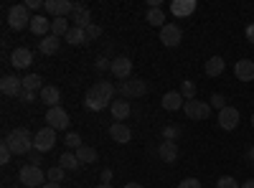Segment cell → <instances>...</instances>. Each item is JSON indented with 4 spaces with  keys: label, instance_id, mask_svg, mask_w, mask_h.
Masks as SVG:
<instances>
[{
    "label": "cell",
    "instance_id": "ffe728a7",
    "mask_svg": "<svg viewBox=\"0 0 254 188\" xmlns=\"http://www.w3.org/2000/svg\"><path fill=\"white\" fill-rule=\"evenodd\" d=\"M196 10V0H173L171 3V13L176 18H186Z\"/></svg>",
    "mask_w": 254,
    "mask_h": 188
},
{
    "label": "cell",
    "instance_id": "44dd1931",
    "mask_svg": "<svg viewBox=\"0 0 254 188\" xmlns=\"http://www.w3.org/2000/svg\"><path fill=\"white\" fill-rule=\"evenodd\" d=\"M160 104H163V110H168V112H176V110H181L183 104H186V99L181 97V92H165Z\"/></svg>",
    "mask_w": 254,
    "mask_h": 188
},
{
    "label": "cell",
    "instance_id": "2e32d148",
    "mask_svg": "<svg viewBox=\"0 0 254 188\" xmlns=\"http://www.w3.org/2000/svg\"><path fill=\"white\" fill-rule=\"evenodd\" d=\"M158 158H160L163 163H176V160H178V145L163 140V142L158 145Z\"/></svg>",
    "mask_w": 254,
    "mask_h": 188
},
{
    "label": "cell",
    "instance_id": "b9f144b4",
    "mask_svg": "<svg viewBox=\"0 0 254 188\" xmlns=\"http://www.w3.org/2000/svg\"><path fill=\"white\" fill-rule=\"evenodd\" d=\"M28 10H38V8H44V3H41V0H26V3H23Z\"/></svg>",
    "mask_w": 254,
    "mask_h": 188
},
{
    "label": "cell",
    "instance_id": "7bdbcfd3",
    "mask_svg": "<svg viewBox=\"0 0 254 188\" xmlns=\"http://www.w3.org/2000/svg\"><path fill=\"white\" fill-rule=\"evenodd\" d=\"M18 99H20V102H23V104H31V102L36 99V94H33V92H26V89H23V94H20Z\"/></svg>",
    "mask_w": 254,
    "mask_h": 188
},
{
    "label": "cell",
    "instance_id": "ba28073f",
    "mask_svg": "<svg viewBox=\"0 0 254 188\" xmlns=\"http://www.w3.org/2000/svg\"><path fill=\"white\" fill-rule=\"evenodd\" d=\"M46 122H49V127H54V130H66L69 127V112L61 107H49V112H46Z\"/></svg>",
    "mask_w": 254,
    "mask_h": 188
},
{
    "label": "cell",
    "instance_id": "9a60e30c",
    "mask_svg": "<svg viewBox=\"0 0 254 188\" xmlns=\"http://www.w3.org/2000/svg\"><path fill=\"white\" fill-rule=\"evenodd\" d=\"M234 74L239 81H254V61L252 59H239L234 64Z\"/></svg>",
    "mask_w": 254,
    "mask_h": 188
},
{
    "label": "cell",
    "instance_id": "d6986e66",
    "mask_svg": "<svg viewBox=\"0 0 254 188\" xmlns=\"http://www.w3.org/2000/svg\"><path fill=\"white\" fill-rule=\"evenodd\" d=\"M31 61H33V54H31L28 49H15V51L10 54V64H13L15 69H28Z\"/></svg>",
    "mask_w": 254,
    "mask_h": 188
},
{
    "label": "cell",
    "instance_id": "5b68a950",
    "mask_svg": "<svg viewBox=\"0 0 254 188\" xmlns=\"http://www.w3.org/2000/svg\"><path fill=\"white\" fill-rule=\"evenodd\" d=\"M54 145H56V130L54 127H44V130L36 132V137H33L36 153H49V150H54Z\"/></svg>",
    "mask_w": 254,
    "mask_h": 188
},
{
    "label": "cell",
    "instance_id": "d4e9b609",
    "mask_svg": "<svg viewBox=\"0 0 254 188\" xmlns=\"http://www.w3.org/2000/svg\"><path fill=\"white\" fill-rule=\"evenodd\" d=\"M64 38H66L71 46H84V44H89L87 31H84V28H76V26H71V31H69L66 36H64Z\"/></svg>",
    "mask_w": 254,
    "mask_h": 188
},
{
    "label": "cell",
    "instance_id": "52a82bcc",
    "mask_svg": "<svg viewBox=\"0 0 254 188\" xmlns=\"http://www.w3.org/2000/svg\"><path fill=\"white\" fill-rule=\"evenodd\" d=\"M117 92L125 99H132V97H142L147 92V84H145L142 79H127V81H122V84L117 87Z\"/></svg>",
    "mask_w": 254,
    "mask_h": 188
},
{
    "label": "cell",
    "instance_id": "83f0119b",
    "mask_svg": "<svg viewBox=\"0 0 254 188\" xmlns=\"http://www.w3.org/2000/svg\"><path fill=\"white\" fill-rule=\"evenodd\" d=\"M76 158H79V163L84 165V163H97V150L94 148H89V145H81V148H76V153H74Z\"/></svg>",
    "mask_w": 254,
    "mask_h": 188
},
{
    "label": "cell",
    "instance_id": "5bb4252c",
    "mask_svg": "<svg viewBox=\"0 0 254 188\" xmlns=\"http://www.w3.org/2000/svg\"><path fill=\"white\" fill-rule=\"evenodd\" d=\"M69 20H71L76 28H87V26H92V13H89V8L84 5V3H76L74 5V13L69 15Z\"/></svg>",
    "mask_w": 254,
    "mask_h": 188
},
{
    "label": "cell",
    "instance_id": "cb8c5ba5",
    "mask_svg": "<svg viewBox=\"0 0 254 188\" xmlns=\"http://www.w3.org/2000/svg\"><path fill=\"white\" fill-rule=\"evenodd\" d=\"M59 44H61L59 36L49 33L46 38H41V41H38V51H41V54H46V56H51V54H56V51H59Z\"/></svg>",
    "mask_w": 254,
    "mask_h": 188
},
{
    "label": "cell",
    "instance_id": "e0dca14e",
    "mask_svg": "<svg viewBox=\"0 0 254 188\" xmlns=\"http://www.w3.org/2000/svg\"><path fill=\"white\" fill-rule=\"evenodd\" d=\"M31 33L46 38V36L51 33V20L44 18V15H33V18H31Z\"/></svg>",
    "mask_w": 254,
    "mask_h": 188
},
{
    "label": "cell",
    "instance_id": "e575fe53",
    "mask_svg": "<svg viewBox=\"0 0 254 188\" xmlns=\"http://www.w3.org/2000/svg\"><path fill=\"white\" fill-rule=\"evenodd\" d=\"M178 135H181V130L176 127V125H168V127H163V137H165L168 142H176Z\"/></svg>",
    "mask_w": 254,
    "mask_h": 188
},
{
    "label": "cell",
    "instance_id": "4316f807",
    "mask_svg": "<svg viewBox=\"0 0 254 188\" xmlns=\"http://www.w3.org/2000/svg\"><path fill=\"white\" fill-rule=\"evenodd\" d=\"M44 87H46V84H44V79H41L38 74H28V76L23 79V89H26V92H33V94L38 92V94H41V89H44Z\"/></svg>",
    "mask_w": 254,
    "mask_h": 188
},
{
    "label": "cell",
    "instance_id": "816d5d0a",
    "mask_svg": "<svg viewBox=\"0 0 254 188\" xmlns=\"http://www.w3.org/2000/svg\"><path fill=\"white\" fill-rule=\"evenodd\" d=\"M252 127H254V115H252Z\"/></svg>",
    "mask_w": 254,
    "mask_h": 188
},
{
    "label": "cell",
    "instance_id": "ac0fdd59",
    "mask_svg": "<svg viewBox=\"0 0 254 188\" xmlns=\"http://www.w3.org/2000/svg\"><path fill=\"white\" fill-rule=\"evenodd\" d=\"M110 135H112V140L120 142V145H125V142H130V140H132V130L127 127L125 122H115L112 127H110Z\"/></svg>",
    "mask_w": 254,
    "mask_h": 188
},
{
    "label": "cell",
    "instance_id": "30bf717a",
    "mask_svg": "<svg viewBox=\"0 0 254 188\" xmlns=\"http://www.w3.org/2000/svg\"><path fill=\"white\" fill-rule=\"evenodd\" d=\"M181 38H183V31H181L178 23H165V28H160V41H163V46H168V49L178 46Z\"/></svg>",
    "mask_w": 254,
    "mask_h": 188
},
{
    "label": "cell",
    "instance_id": "3957f363",
    "mask_svg": "<svg viewBox=\"0 0 254 188\" xmlns=\"http://www.w3.org/2000/svg\"><path fill=\"white\" fill-rule=\"evenodd\" d=\"M18 178H20V183H23L26 188H36V186H44V181H46V173L41 171L38 165L28 163V165H23V168H20Z\"/></svg>",
    "mask_w": 254,
    "mask_h": 188
},
{
    "label": "cell",
    "instance_id": "7a4b0ae2",
    "mask_svg": "<svg viewBox=\"0 0 254 188\" xmlns=\"http://www.w3.org/2000/svg\"><path fill=\"white\" fill-rule=\"evenodd\" d=\"M3 142L10 148V153H13V155H26V153H31V150H33V135H31L26 127L13 130Z\"/></svg>",
    "mask_w": 254,
    "mask_h": 188
},
{
    "label": "cell",
    "instance_id": "c3c4849f",
    "mask_svg": "<svg viewBox=\"0 0 254 188\" xmlns=\"http://www.w3.org/2000/svg\"><path fill=\"white\" fill-rule=\"evenodd\" d=\"M247 158H249V163L254 165V148H249V153H247Z\"/></svg>",
    "mask_w": 254,
    "mask_h": 188
},
{
    "label": "cell",
    "instance_id": "7402d4cb",
    "mask_svg": "<svg viewBox=\"0 0 254 188\" xmlns=\"http://www.w3.org/2000/svg\"><path fill=\"white\" fill-rule=\"evenodd\" d=\"M38 97H41V102H44V104H49V107H59V102H61V92L54 84H46L44 89H41Z\"/></svg>",
    "mask_w": 254,
    "mask_h": 188
},
{
    "label": "cell",
    "instance_id": "bcb514c9",
    "mask_svg": "<svg viewBox=\"0 0 254 188\" xmlns=\"http://www.w3.org/2000/svg\"><path fill=\"white\" fill-rule=\"evenodd\" d=\"M242 188H254V178H249V181H244V183H242Z\"/></svg>",
    "mask_w": 254,
    "mask_h": 188
},
{
    "label": "cell",
    "instance_id": "484cf974",
    "mask_svg": "<svg viewBox=\"0 0 254 188\" xmlns=\"http://www.w3.org/2000/svg\"><path fill=\"white\" fill-rule=\"evenodd\" d=\"M224 69H226V64H224L221 56H211V59L206 61V74H208V76H221Z\"/></svg>",
    "mask_w": 254,
    "mask_h": 188
},
{
    "label": "cell",
    "instance_id": "d590c367",
    "mask_svg": "<svg viewBox=\"0 0 254 188\" xmlns=\"http://www.w3.org/2000/svg\"><path fill=\"white\" fill-rule=\"evenodd\" d=\"M208 104H211V107H216L219 112L226 107V97L224 94H211V99H208Z\"/></svg>",
    "mask_w": 254,
    "mask_h": 188
},
{
    "label": "cell",
    "instance_id": "8992f818",
    "mask_svg": "<svg viewBox=\"0 0 254 188\" xmlns=\"http://www.w3.org/2000/svg\"><path fill=\"white\" fill-rule=\"evenodd\" d=\"M183 112L190 120H206L211 115V104L208 102H201V99H190V102L183 104Z\"/></svg>",
    "mask_w": 254,
    "mask_h": 188
},
{
    "label": "cell",
    "instance_id": "ee69618b",
    "mask_svg": "<svg viewBox=\"0 0 254 188\" xmlns=\"http://www.w3.org/2000/svg\"><path fill=\"white\" fill-rule=\"evenodd\" d=\"M110 181H112V171L104 168V171H102V183H110Z\"/></svg>",
    "mask_w": 254,
    "mask_h": 188
},
{
    "label": "cell",
    "instance_id": "f6af8a7d",
    "mask_svg": "<svg viewBox=\"0 0 254 188\" xmlns=\"http://www.w3.org/2000/svg\"><path fill=\"white\" fill-rule=\"evenodd\" d=\"M247 41H249V44H254V23L247 26Z\"/></svg>",
    "mask_w": 254,
    "mask_h": 188
},
{
    "label": "cell",
    "instance_id": "f546056e",
    "mask_svg": "<svg viewBox=\"0 0 254 188\" xmlns=\"http://www.w3.org/2000/svg\"><path fill=\"white\" fill-rule=\"evenodd\" d=\"M59 165H61L64 171H76L81 163H79V158H76L74 153H64V155L59 158Z\"/></svg>",
    "mask_w": 254,
    "mask_h": 188
},
{
    "label": "cell",
    "instance_id": "4fadbf2b",
    "mask_svg": "<svg viewBox=\"0 0 254 188\" xmlns=\"http://www.w3.org/2000/svg\"><path fill=\"white\" fill-rule=\"evenodd\" d=\"M110 71L117 76V79H130L132 76V61L127 59V56H117V59H112V66H110Z\"/></svg>",
    "mask_w": 254,
    "mask_h": 188
},
{
    "label": "cell",
    "instance_id": "f1b7e54d",
    "mask_svg": "<svg viewBox=\"0 0 254 188\" xmlns=\"http://www.w3.org/2000/svg\"><path fill=\"white\" fill-rule=\"evenodd\" d=\"M69 31H71L69 18H54V20H51V33H54V36L61 38V36H66Z\"/></svg>",
    "mask_w": 254,
    "mask_h": 188
},
{
    "label": "cell",
    "instance_id": "f35d334b",
    "mask_svg": "<svg viewBox=\"0 0 254 188\" xmlns=\"http://www.w3.org/2000/svg\"><path fill=\"white\" fill-rule=\"evenodd\" d=\"M10 155H13L10 148L3 142V145H0V165H8V163H10Z\"/></svg>",
    "mask_w": 254,
    "mask_h": 188
},
{
    "label": "cell",
    "instance_id": "1f68e13d",
    "mask_svg": "<svg viewBox=\"0 0 254 188\" xmlns=\"http://www.w3.org/2000/svg\"><path fill=\"white\" fill-rule=\"evenodd\" d=\"M181 97L186 99V102H190V99H196V84H193V81H190V79H183L181 81Z\"/></svg>",
    "mask_w": 254,
    "mask_h": 188
},
{
    "label": "cell",
    "instance_id": "8d00e7d4",
    "mask_svg": "<svg viewBox=\"0 0 254 188\" xmlns=\"http://www.w3.org/2000/svg\"><path fill=\"white\" fill-rule=\"evenodd\" d=\"M64 145H66V148H81V137H79V132H69L66 140H64Z\"/></svg>",
    "mask_w": 254,
    "mask_h": 188
},
{
    "label": "cell",
    "instance_id": "74e56055",
    "mask_svg": "<svg viewBox=\"0 0 254 188\" xmlns=\"http://www.w3.org/2000/svg\"><path fill=\"white\" fill-rule=\"evenodd\" d=\"M110 66H112V61H110L107 56H99V59L94 61V69H97V71H107Z\"/></svg>",
    "mask_w": 254,
    "mask_h": 188
},
{
    "label": "cell",
    "instance_id": "6da1fadb",
    "mask_svg": "<svg viewBox=\"0 0 254 188\" xmlns=\"http://www.w3.org/2000/svg\"><path fill=\"white\" fill-rule=\"evenodd\" d=\"M112 102H115V84H110V81H97V84L89 87L87 94H84V104H87V110H92V112L112 107Z\"/></svg>",
    "mask_w": 254,
    "mask_h": 188
},
{
    "label": "cell",
    "instance_id": "d6a6232c",
    "mask_svg": "<svg viewBox=\"0 0 254 188\" xmlns=\"http://www.w3.org/2000/svg\"><path fill=\"white\" fill-rule=\"evenodd\" d=\"M64 176H66V171H64L59 163H56V165H51V168H49V173H46L49 183H61V181H64Z\"/></svg>",
    "mask_w": 254,
    "mask_h": 188
},
{
    "label": "cell",
    "instance_id": "7dc6e473",
    "mask_svg": "<svg viewBox=\"0 0 254 188\" xmlns=\"http://www.w3.org/2000/svg\"><path fill=\"white\" fill-rule=\"evenodd\" d=\"M125 188H145V186H142V183H135V181H132V183H127Z\"/></svg>",
    "mask_w": 254,
    "mask_h": 188
},
{
    "label": "cell",
    "instance_id": "681fc988",
    "mask_svg": "<svg viewBox=\"0 0 254 188\" xmlns=\"http://www.w3.org/2000/svg\"><path fill=\"white\" fill-rule=\"evenodd\" d=\"M41 188H61V186H59V183H44Z\"/></svg>",
    "mask_w": 254,
    "mask_h": 188
},
{
    "label": "cell",
    "instance_id": "8fae6325",
    "mask_svg": "<svg viewBox=\"0 0 254 188\" xmlns=\"http://www.w3.org/2000/svg\"><path fill=\"white\" fill-rule=\"evenodd\" d=\"M0 92H3L5 97H20L23 94V79H18V76H13V74H8V76H3L0 79Z\"/></svg>",
    "mask_w": 254,
    "mask_h": 188
},
{
    "label": "cell",
    "instance_id": "7c38bea8",
    "mask_svg": "<svg viewBox=\"0 0 254 188\" xmlns=\"http://www.w3.org/2000/svg\"><path fill=\"white\" fill-rule=\"evenodd\" d=\"M237 125H239V110H237V107H229V104H226V107L219 112V127L229 132V130H234Z\"/></svg>",
    "mask_w": 254,
    "mask_h": 188
},
{
    "label": "cell",
    "instance_id": "f907efd6",
    "mask_svg": "<svg viewBox=\"0 0 254 188\" xmlns=\"http://www.w3.org/2000/svg\"><path fill=\"white\" fill-rule=\"evenodd\" d=\"M97 188H112V183H99Z\"/></svg>",
    "mask_w": 254,
    "mask_h": 188
},
{
    "label": "cell",
    "instance_id": "ab89813d",
    "mask_svg": "<svg viewBox=\"0 0 254 188\" xmlns=\"http://www.w3.org/2000/svg\"><path fill=\"white\" fill-rule=\"evenodd\" d=\"M84 31H87V38H89V41H94V38H99V36H102V28H99L97 23L87 26V28H84Z\"/></svg>",
    "mask_w": 254,
    "mask_h": 188
},
{
    "label": "cell",
    "instance_id": "603a6c76",
    "mask_svg": "<svg viewBox=\"0 0 254 188\" xmlns=\"http://www.w3.org/2000/svg\"><path fill=\"white\" fill-rule=\"evenodd\" d=\"M112 117H115V122H122V120H127L132 115V107H130V102H125V99H117V102H112Z\"/></svg>",
    "mask_w": 254,
    "mask_h": 188
},
{
    "label": "cell",
    "instance_id": "60d3db41",
    "mask_svg": "<svg viewBox=\"0 0 254 188\" xmlns=\"http://www.w3.org/2000/svg\"><path fill=\"white\" fill-rule=\"evenodd\" d=\"M178 188H201V183H198V178H186L178 183Z\"/></svg>",
    "mask_w": 254,
    "mask_h": 188
},
{
    "label": "cell",
    "instance_id": "277c9868",
    "mask_svg": "<svg viewBox=\"0 0 254 188\" xmlns=\"http://www.w3.org/2000/svg\"><path fill=\"white\" fill-rule=\"evenodd\" d=\"M31 18H33V15H28V8H26V5H13V8L8 10V26H10L13 31L31 28Z\"/></svg>",
    "mask_w": 254,
    "mask_h": 188
},
{
    "label": "cell",
    "instance_id": "836d02e7",
    "mask_svg": "<svg viewBox=\"0 0 254 188\" xmlns=\"http://www.w3.org/2000/svg\"><path fill=\"white\" fill-rule=\"evenodd\" d=\"M216 188H242V186H239V181H237V178H231V176H221V178H219V183H216Z\"/></svg>",
    "mask_w": 254,
    "mask_h": 188
},
{
    "label": "cell",
    "instance_id": "9c48e42d",
    "mask_svg": "<svg viewBox=\"0 0 254 188\" xmlns=\"http://www.w3.org/2000/svg\"><path fill=\"white\" fill-rule=\"evenodd\" d=\"M74 5H76V3H71V0H46V3H44V8H46L54 18H66V15H71V13H74Z\"/></svg>",
    "mask_w": 254,
    "mask_h": 188
},
{
    "label": "cell",
    "instance_id": "4dcf8cb0",
    "mask_svg": "<svg viewBox=\"0 0 254 188\" xmlns=\"http://www.w3.org/2000/svg\"><path fill=\"white\" fill-rule=\"evenodd\" d=\"M147 23L155 26V28H165V15L160 8H150L147 10Z\"/></svg>",
    "mask_w": 254,
    "mask_h": 188
}]
</instances>
